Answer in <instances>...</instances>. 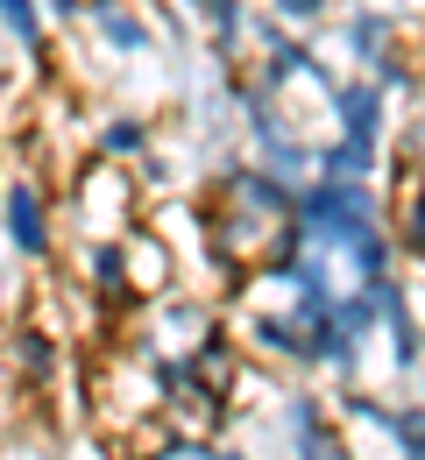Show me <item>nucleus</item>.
Returning <instances> with one entry per match:
<instances>
[{"mask_svg": "<svg viewBox=\"0 0 425 460\" xmlns=\"http://www.w3.org/2000/svg\"><path fill=\"white\" fill-rule=\"evenodd\" d=\"M206 241L220 248V262L235 270H277L305 241L298 227V191L270 164H235L206 199Z\"/></svg>", "mask_w": 425, "mask_h": 460, "instance_id": "obj_1", "label": "nucleus"}, {"mask_svg": "<svg viewBox=\"0 0 425 460\" xmlns=\"http://www.w3.org/2000/svg\"><path fill=\"white\" fill-rule=\"evenodd\" d=\"M255 7H262V14H277V22H291V29H319L333 0H255Z\"/></svg>", "mask_w": 425, "mask_h": 460, "instance_id": "obj_8", "label": "nucleus"}, {"mask_svg": "<svg viewBox=\"0 0 425 460\" xmlns=\"http://www.w3.org/2000/svg\"><path fill=\"white\" fill-rule=\"evenodd\" d=\"M85 29L114 58H156V22L142 14V0H85Z\"/></svg>", "mask_w": 425, "mask_h": 460, "instance_id": "obj_2", "label": "nucleus"}, {"mask_svg": "<svg viewBox=\"0 0 425 460\" xmlns=\"http://www.w3.org/2000/svg\"><path fill=\"white\" fill-rule=\"evenodd\" d=\"M397 227H404V248L425 262V164H404V199H397Z\"/></svg>", "mask_w": 425, "mask_h": 460, "instance_id": "obj_6", "label": "nucleus"}, {"mask_svg": "<svg viewBox=\"0 0 425 460\" xmlns=\"http://www.w3.org/2000/svg\"><path fill=\"white\" fill-rule=\"evenodd\" d=\"M0 213H7V241L22 248V255H50V191L43 184H29V177H14L7 184V199H0Z\"/></svg>", "mask_w": 425, "mask_h": 460, "instance_id": "obj_3", "label": "nucleus"}, {"mask_svg": "<svg viewBox=\"0 0 425 460\" xmlns=\"http://www.w3.org/2000/svg\"><path fill=\"white\" fill-rule=\"evenodd\" d=\"M0 29L36 50V43H43V0H0Z\"/></svg>", "mask_w": 425, "mask_h": 460, "instance_id": "obj_7", "label": "nucleus"}, {"mask_svg": "<svg viewBox=\"0 0 425 460\" xmlns=\"http://www.w3.org/2000/svg\"><path fill=\"white\" fill-rule=\"evenodd\" d=\"M149 142H156L149 114H128V107H121V114L100 120V156H107V164H121V156H142Z\"/></svg>", "mask_w": 425, "mask_h": 460, "instance_id": "obj_5", "label": "nucleus"}, {"mask_svg": "<svg viewBox=\"0 0 425 460\" xmlns=\"http://www.w3.org/2000/svg\"><path fill=\"white\" fill-rule=\"evenodd\" d=\"M291 447H298V460H362L348 447V432L312 403H291Z\"/></svg>", "mask_w": 425, "mask_h": 460, "instance_id": "obj_4", "label": "nucleus"}]
</instances>
